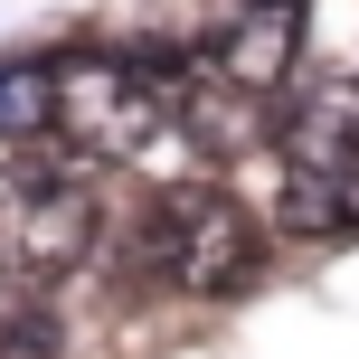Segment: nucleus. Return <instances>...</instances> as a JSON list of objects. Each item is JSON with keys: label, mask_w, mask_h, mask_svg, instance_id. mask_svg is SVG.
<instances>
[{"label": "nucleus", "mask_w": 359, "mask_h": 359, "mask_svg": "<svg viewBox=\"0 0 359 359\" xmlns=\"http://www.w3.org/2000/svg\"><path fill=\"white\" fill-rule=\"evenodd\" d=\"M189 133V48H67L57 142L76 161H151Z\"/></svg>", "instance_id": "1"}, {"label": "nucleus", "mask_w": 359, "mask_h": 359, "mask_svg": "<svg viewBox=\"0 0 359 359\" xmlns=\"http://www.w3.org/2000/svg\"><path fill=\"white\" fill-rule=\"evenodd\" d=\"M95 236H104V198H95V161L67 142H19L0 151V274L10 293H48L86 274Z\"/></svg>", "instance_id": "2"}, {"label": "nucleus", "mask_w": 359, "mask_h": 359, "mask_svg": "<svg viewBox=\"0 0 359 359\" xmlns=\"http://www.w3.org/2000/svg\"><path fill=\"white\" fill-rule=\"evenodd\" d=\"M133 265L180 303H227L265 274V227L227 180H170V189H151L142 227H133Z\"/></svg>", "instance_id": "3"}, {"label": "nucleus", "mask_w": 359, "mask_h": 359, "mask_svg": "<svg viewBox=\"0 0 359 359\" xmlns=\"http://www.w3.org/2000/svg\"><path fill=\"white\" fill-rule=\"evenodd\" d=\"M303 38H312L303 10H227L208 29V48H198V67L236 95H284L293 67H303Z\"/></svg>", "instance_id": "4"}, {"label": "nucleus", "mask_w": 359, "mask_h": 359, "mask_svg": "<svg viewBox=\"0 0 359 359\" xmlns=\"http://www.w3.org/2000/svg\"><path fill=\"white\" fill-rule=\"evenodd\" d=\"M284 170H359V76H322L284 104L274 123Z\"/></svg>", "instance_id": "5"}, {"label": "nucleus", "mask_w": 359, "mask_h": 359, "mask_svg": "<svg viewBox=\"0 0 359 359\" xmlns=\"http://www.w3.org/2000/svg\"><path fill=\"white\" fill-rule=\"evenodd\" d=\"M274 236H293V246H350L359 236V170H284Z\"/></svg>", "instance_id": "6"}, {"label": "nucleus", "mask_w": 359, "mask_h": 359, "mask_svg": "<svg viewBox=\"0 0 359 359\" xmlns=\"http://www.w3.org/2000/svg\"><path fill=\"white\" fill-rule=\"evenodd\" d=\"M0 359H67V312L48 293H0Z\"/></svg>", "instance_id": "7"}]
</instances>
